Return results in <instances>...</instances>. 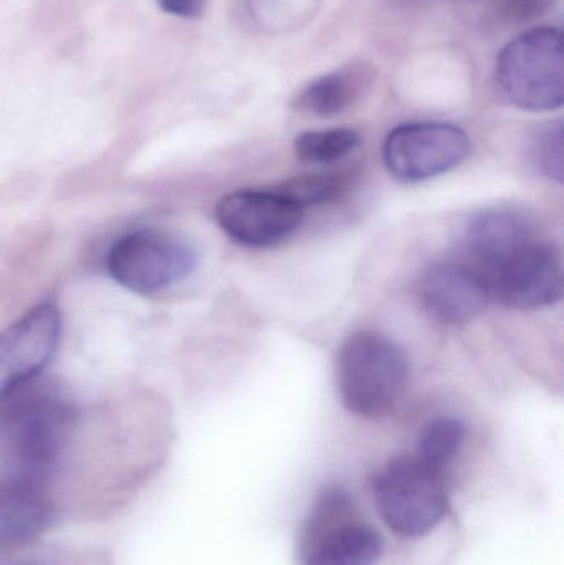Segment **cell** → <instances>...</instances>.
<instances>
[{"instance_id": "cell-1", "label": "cell", "mask_w": 564, "mask_h": 565, "mask_svg": "<svg viewBox=\"0 0 564 565\" xmlns=\"http://www.w3.org/2000/svg\"><path fill=\"white\" fill-rule=\"evenodd\" d=\"M7 401L12 402L3 411L2 430L15 477L43 483L62 460L72 407L56 392L29 385Z\"/></svg>"}, {"instance_id": "cell-20", "label": "cell", "mask_w": 564, "mask_h": 565, "mask_svg": "<svg viewBox=\"0 0 564 565\" xmlns=\"http://www.w3.org/2000/svg\"><path fill=\"white\" fill-rule=\"evenodd\" d=\"M207 0H158L159 9L179 19H198L202 15Z\"/></svg>"}, {"instance_id": "cell-16", "label": "cell", "mask_w": 564, "mask_h": 565, "mask_svg": "<svg viewBox=\"0 0 564 565\" xmlns=\"http://www.w3.org/2000/svg\"><path fill=\"white\" fill-rule=\"evenodd\" d=\"M360 141V135L351 128L301 132L295 139V154L308 164H331L350 156Z\"/></svg>"}, {"instance_id": "cell-7", "label": "cell", "mask_w": 564, "mask_h": 565, "mask_svg": "<svg viewBox=\"0 0 564 565\" xmlns=\"http://www.w3.org/2000/svg\"><path fill=\"white\" fill-rule=\"evenodd\" d=\"M195 262V252L182 238L156 228H136L109 247L106 270L123 288L149 296L185 280Z\"/></svg>"}, {"instance_id": "cell-18", "label": "cell", "mask_w": 564, "mask_h": 565, "mask_svg": "<svg viewBox=\"0 0 564 565\" xmlns=\"http://www.w3.org/2000/svg\"><path fill=\"white\" fill-rule=\"evenodd\" d=\"M344 181L338 174L301 175L285 182L278 191L300 205L301 209L311 205L327 204L334 201L343 192Z\"/></svg>"}, {"instance_id": "cell-2", "label": "cell", "mask_w": 564, "mask_h": 565, "mask_svg": "<svg viewBox=\"0 0 564 565\" xmlns=\"http://www.w3.org/2000/svg\"><path fill=\"white\" fill-rule=\"evenodd\" d=\"M407 379V355L383 332L358 331L341 345L338 392L351 414L368 418L387 414L403 395Z\"/></svg>"}, {"instance_id": "cell-9", "label": "cell", "mask_w": 564, "mask_h": 565, "mask_svg": "<svg viewBox=\"0 0 564 565\" xmlns=\"http://www.w3.org/2000/svg\"><path fill=\"white\" fill-rule=\"evenodd\" d=\"M62 339V315L43 302L0 332V402L32 384L50 364Z\"/></svg>"}, {"instance_id": "cell-11", "label": "cell", "mask_w": 564, "mask_h": 565, "mask_svg": "<svg viewBox=\"0 0 564 565\" xmlns=\"http://www.w3.org/2000/svg\"><path fill=\"white\" fill-rule=\"evenodd\" d=\"M417 296L430 318L449 326L472 321L490 302L486 281L469 260L433 265L421 277Z\"/></svg>"}, {"instance_id": "cell-15", "label": "cell", "mask_w": 564, "mask_h": 565, "mask_svg": "<svg viewBox=\"0 0 564 565\" xmlns=\"http://www.w3.org/2000/svg\"><path fill=\"white\" fill-rule=\"evenodd\" d=\"M466 434V425L460 418L449 415L436 417L421 431L416 457L444 471L459 454Z\"/></svg>"}, {"instance_id": "cell-12", "label": "cell", "mask_w": 564, "mask_h": 565, "mask_svg": "<svg viewBox=\"0 0 564 565\" xmlns=\"http://www.w3.org/2000/svg\"><path fill=\"white\" fill-rule=\"evenodd\" d=\"M55 520L42 483L13 477L0 483V544L20 547L39 540Z\"/></svg>"}, {"instance_id": "cell-17", "label": "cell", "mask_w": 564, "mask_h": 565, "mask_svg": "<svg viewBox=\"0 0 564 565\" xmlns=\"http://www.w3.org/2000/svg\"><path fill=\"white\" fill-rule=\"evenodd\" d=\"M530 158L540 174L562 184L564 178L562 121L546 122L536 129L530 142Z\"/></svg>"}, {"instance_id": "cell-6", "label": "cell", "mask_w": 564, "mask_h": 565, "mask_svg": "<svg viewBox=\"0 0 564 565\" xmlns=\"http://www.w3.org/2000/svg\"><path fill=\"white\" fill-rule=\"evenodd\" d=\"M473 267L486 281L490 301L506 308L532 311L549 308L562 299V257L542 234Z\"/></svg>"}, {"instance_id": "cell-14", "label": "cell", "mask_w": 564, "mask_h": 565, "mask_svg": "<svg viewBox=\"0 0 564 565\" xmlns=\"http://www.w3.org/2000/svg\"><path fill=\"white\" fill-rule=\"evenodd\" d=\"M536 234L539 225L525 212L513 207L486 209L467 224V260L483 264Z\"/></svg>"}, {"instance_id": "cell-10", "label": "cell", "mask_w": 564, "mask_h": 565, "mask_svg": "<svg viewBox=\"0 0 564 565\" xmlns=\"http://www.w3.org/2000/svg\"><path fill=\"white\" fill-rule=\"evenodd\" d=\"M304 209L280 191H237L219 201L222 231L248 248H268L290 238L304 222Z\"/></svg>"}, {"instance_id": "cell-8", "label": "cell", "mask_w": 564, "mask_h": 565, "mask_svg": "<svg viewBox=\"0 0 564 565\" xmlns=\"http://www.w3.org/2000/svg\"><path fill=\"white\" fill-rule=\"evenodd\" d=\"M469 152V135L449 122H406L394 128L383 146L387 171L409 184L453 171Z\"/></svg>"}, {"instance_id": "cell-3", "label": "cell", "mask_w": 564, "mask_h": 565, "mask_svg": "<svg viewBox=\"0 0 564 565\" xmlns=\"http://www.w3.org/2000/svg\"><path fill=\"white\" fill-rule=\"evenodd\" d=\"M496 82L503 98L517 108L535 113L562 108V30L533 26L510 40L497 58Z\"/></svg>"}, {"instance_id": "cell-13", "label": "cell", "mask_w": 564, "mask_h": 565, "mask_svg": "<svg viewBox=\"0 0 564 565\" xmlns=\"http://www.w3.org/2000/svg\"><path fill=\"white\" fill-rule=\"evenodd\" d=\"M376 68L371 63L357 62L318 76L295 96L291 108L317 118H331L357 105L373 85Z\"/></svg>"}, {"instance_id": "cell-4", "label": "cell", "mask_w": 564, "mask_h": 565, "mask_svg": "<svg viewBox=\"0 0 564 565\" xmlns=\"http://www.w3.org/2000/svg\"><path fill=\"white\" fill-rule=\"evenodd\" d=\"M297 544L301 565H377L383 554L381 534L338 487L318 494Z\"/></svg>"}, {"instance_id": "cell-19", "label": "cell", "mask_w": 564, "mask_h": 565, "mask_svg": "<svg viewBox=\"0 0 564 565\" xmlns=\"http://www.w3.org/2000/svg\"><path fill=\"white\" fill-rule=\"evenodd\" d=\"M553 0H496L493 17L500 23H522L542 15L552 6Z\"/></svg>"}, {"instance_id": "cell-5", "label": "cell", "mask_w": 564, "mask_h": 565, "mask_svg": "<svg viewBox=\"0 0 564 565\" xmlns=\"http://www.w3.org/2000/svg\"><path fill=\"white\" fill-rule=\"evenodd\" d=\"M374 498L384 523L403 537L430 533L449 510L444 471L416 455L394 458L380 471Z\"/></svg>"}]
</instances>
